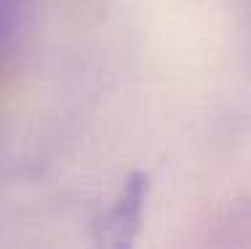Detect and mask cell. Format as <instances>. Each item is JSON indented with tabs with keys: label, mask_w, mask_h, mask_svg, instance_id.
I'll list each match as a JSON object with an SVG mask.
<instances>
[{
	"label": "cell",
	"mask_w": 251,
	"mask_h": 249,
	"mask_svg": "<svg viewBox=\"0 0 251 249\" xmlns=\"http://www.w3.org/2000/svg\"><path fill=\"white\" fill-rule=\"evenodd\" d=\"M145 193H147V180L145 177H131L126 182L123 193L118 195V201L112 204V209L104 217V241L107 244L121 247L126 244V233H134L139 225V215L145 206Z\"/></svg>",
	"instance_id": "obj_1"
},
{
	"label": "cell",
	"mask_w": 251,
	"mask_h": 249,
	"mask_svg": "<svg viewBox=\"0 0 251 249\" xmlns=\"http://www.w3.org/2000/svg\"><path fill=\"white\" fill-rule=\"evenodd\" d=\"M16 19V0H0V51H3L5 40L11 38Z\"/></svg>",
	"instance_id": "obj_2"
}]
</instances>
